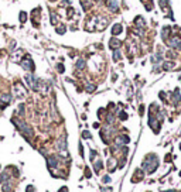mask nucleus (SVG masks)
Segmentation results:
<instances>
[{"mask_svg": "<svg viewBox=\"0 0 181 192\" xmlns=\"http://www.w3.org/2000/svg\"><path fill=\"white\" fill-rule=\"evenodd\" d=\"M160 61H161V55H160V54L154 55L153 58H151V62H153V64H157V62H160Z\"/></svg>", "mask_w": 181, "mask_h": 192, "instance_id": "393cba45", "label": "nucleus"}, {"mask_svg": "<svg viewBox=\"0 0 181 192\" xmlns=\"http://www.w3.org/2000/svg\"><path fill=\"white\" fill-rule=\"evenodd\" d=\"M10 189H11V188H10V184H9V182H6L4 185H3V192H9Z\"/></svg>", "mask_w": 181, "mask_h": 192, "instance_id": "a878e982", "label": "nucleus"}, {"mask_svg": "<svg viewBox=\"0 0 181 192\" xmlns=\"http://www.w3.org/2000/svg\"><path fill=\"white\" fill-rule=\"evenodd\" d=\"M120 45H122V43L119 41L117 38H112V40L109 41V47L112 48V50H117V48L120 47Z\"/></svg>", "mask_w": 181, "mask_h": 192, "instance_id": "ddd939ff", "label": "nucleus"}, {"mask_svg": "<svg viewBox=\"0 0 181 192\" xmlns=\"http://www.w3.org/2000/svg\"><path fill=\"white\" fill-rule=\"evenodd\" d=\"M21 67H23V69H26V71H30V72L34 71V62H33L30 55H27L26 58L21 61Z\"/></svg>", "mask_w": 181, "mask_h": 192, "instance_id": "39448f33", "label": "nucleus"}, {"mask_svg": "<svg viewBox=\"0 0 181 192\" xmlns=\"http://www.w3.org/2000/svg\"><path fill=\"white\" fill-rule=\"evenodd\" d=\"M9 179H10V175H9V172H7V171H4V172L0 174V182H2V184H6L7 181H9Z\"/></svg>", "mask_w": 181, "mask_h": 192, "instance_id": "2eb2a0df", "label": "nucleus"}, {"mask_svg": "<svg viewBox=\"0 0 181 192\" xmlns=\"http://www.w3.org/2000/svg\"><path fill=\"white\" fill-rule=\"evenodd\" d=\"M57 147H58V150L60 151H65L67 150V138H65V136L64 137H61L58 141H57Z\"/></svg>", "mask_w": 181, "mask_h": 192, "instance_id": "6e6552de", "label": "nucleus"}, {"mask_svg": "<svg viewBox=\"0 0 181 192\" xmlns=\"http://www.w3.org/2000/svg\"><path fill=\"white\" fill-rule=\"evenodd\" d=\"M60 192H67V188H65V186H64V188H61V191H60Z\"/></svg>", "mask_w": 181, "mask_h": 192, "instance_id": "c9c22d12", "label": "nucleus"}, {"mask_svg": "<svg viewBox=\"0 0 181 192\" xmlns=\"http://www.w3.org/2000/svg\"><path fill=\"white\" fill-rule=\"evenodd\" d=\"M26 192H34V186L28 185V186H27V191H26Z\"/></svg>", "mask_w": 181, "mask_h": 192, "instance_id": "2f4dec72", "label": "nucleus"}, {"mask_svg": "<svg viewBox=\"0 0 181 192\" xmlns=\"http://www.w3.org/2000/svg\"><path fill=\"white\" fill-rule=\"evenodd\" d=\"M95 157H96V151H95V150H92V151H91V158L93 160Z\"/></svg>", "mask_w": 181, "mask_h": 192, "instance_id": "7c9ffc66", "label": "nucleus"}, {"mask_svg": "<svg viewBox=\"0 0 181 192\" xmlns=\"http://www.w3.org/2000/svg\"><path fill=\"white\" fill-rule=\"evenodd\" d=\"M14 92H16V96H17V97L26 96V89H24V86L20 82H16L14 83Z\"/></svg>", "mask_w": 181, "mask_h": 192, "instance_id": "423d86ee", "label": "nucleus"}, {"mask_svg": "<svg viewBox=\"0 0 181 192\" xmlns=\"http://www.w3.org/2000/svg\"><path fill=\"white\" fill-rule=\"evenodd\" d=\"M120 58H122L120 51H119V50H115V51H113V61H119Z\"/></svg>", "mask_w": 181, "mask_h": 192, "instance_id": "6ab92c4d", "label": "nucleus"}, {"mask_svg": "<svg viewBox=\"0 0 181 192\" xmlns=\"http://www.w3.org/2000/svg\"><path fill=\"white\" fill-rule=\"evenodd\" d=\"M82 137H84V138H91V133H89V132H86V130H85V132L82 133Z\"/></svg>", "mask_w": 181, "mask_h": 192, "instance_id": "c85d7f7f", "label": "nucleus"}, {"mask_svg": "<svg viewBox=\"0 0 181 192\" xmlns=\"http://www.w3.org/2000/svg\"><path fill=\"white\" fill-rule=\"evenodd\" d=\"M134 23H136V26H137V27H143V26H144V20H143L142 17L134 18Z\"/></svg>", "mask_w": 181, "mask_h": 192, "instance_id": "aec40b11", "label": "nucleus"}, {"mask_svg": "<svg viewBox=\"0 0 181 192\" xmlns=\"http://www.w3.org/2000/svg\"><path fill=\"white\" fill-rule=\"evenodd\" d=\"M95 89H96V86H95V85H92V83H86V92H93V91H95Z\"/></svg>", "mask_w": 181, "mask_h": 192, "instance_id": "5701e85b", "label": "nucleus"}, {"mask_svg": "<svg viewBox=\"0 0 181 192\" xmlns=\"http://www.w3.org/2000/svg\"><path fill=\"white\" fill-rule=\"evenodd\" d=\"M26 81H27V83L30 85V88L33 89V91H38L40 79H37L34 75H26Z\"/></svg>", "mask_w": 181, "mask_h": 192, "instance_id": "20e7f679", "label": "nucleus"}, {"mask_svg": "<svg viewBox=\"0 0 181 192\" xmlns=\"http://www.w3.org/2000/svg\"><path fill=\"white\" fill-rule=\"evenodd\" d=\"M85 175H86V177H89V175H91V172H89L88 168H86V171H85Z\"/></svg>", "mask_w": 181, "mask_h": 192, "instance_id": "f704fd0d", "label": "nucleus"}, {"mask_svg": "<svg viewBox=\"0 0 181 192\" xmlns=\"http://www.w3.org/2000/svg\"><path fill=\"white\" fill-rule=\"evenodd\" d=\"M108 7H109L110 11H113V13H116V11L119 10V4H117L116 0H109V2H108Z\"/></svg>", "mask_w": 181, "mask_h": 192, "instance_id": "9b49d317", "label": "nucleus"}, {"mask_svg": "<svg viewBox=\"0 0 181 192\" xmlns=\"http://www.w3.org/2000/svg\"><path fill=\"white\" fill-rule=\"evenodd\" d=\"M65 31H67V27H65L64 24H62V26H60L58 28H57V32H58V34H61V35H62Z\"/></svg>", "mask_w": 181, "mask_h": 192, "instance_id": "b1692460", "label": "nucleus"}, {"mask_svg": "<svg viewBox=\"0 0 181 192\" xmlns=\"http://www.w3.org/2000/svg\"><path fill=\"white\" fill-rule=\"evenodd\" d=\"M79 153H81V156L84 157V148H82V146L79 144Z\"/></svg>", "mask_w": 181, "mask_h": 192, "instance_id": "72a5a7b5", "label": "nucleus"}, {"mask_svg": "<svg viewBox=\"0 0 181 192\" xmlns=\"http://www.w3.org/2000/svg\"><path fill=\"white\" fill-rule=\"evenodd\" d=\"M19 20H20V23H26V20H27V13L26 11H20Z\"/></svg>", "mask_w": 181, "mask_h": 192, "instance_id": "f3484780", "label": "nucleus"}, {"mask_svg": "<svg viewBox=\"0 0 181 192\" xmlns=\"http://www.w3.org/2000/svg\"><path fill=\"white\" fill-rule=\"evenodd\" d=\"M115 143H116V146H123V144H126V143H129V137L127 136H119V137H116Z\"/></svg>", "mask_w": 181, "mask_h": 192, "instance_id": "f8f14e48", "label": "nucleus"}, {"mask_svg": "<svg viewBox=\"0 0 181 192\" xmlns=\"http://www.w3.org/2000/svg\"><path fill=\"white\" fill-rule=\"evenodd\" d=\"M76 68L78 69H84L85 68V61L82 59V58H79V59L76 61Z\"/></svg>", "mask_w": 181, "mask_h": 192, "instance_id": "a211bd4d", "label": "nucleus"}, {"mask_svg": "<svg viewBox=\"0 0 181 192\" xmlns=\"http://www.w3.org/2000/svg\"><path fill=\"white\" fill-rule=\"evenodd\" d=\"M122 30H123L122 24H115V26L112 27V35H119L122 32Z\"/></svg>", "mask_w": 181, "mask_h": 192, "instance_id": "4468645a", "label": "nucleus"}, {"mask_svg": "<svg viewBox=\"0 0 181 192\" xmlns=\"http://www.w3.org/2000/svg\"><path fill=\"white\" fill-rule=\"evenodd\" d=\"M108 165H109V171H115V165H116V161H115L113 158H110L109 162H108Z\"/></svg>", "mask_w": 181, "mask_h": 192, "instance_id": "412c9836", "label": "nucleus"}, {"mask_svg": "<svg viewBox=\"0 0 181 192\" xmlns=\"http://www.w3.org/2000/svg\"><path fill=\"white\" fill-rule=\"evenodd\" d=\"M180 134H181V133H180Z\"/></svg>", "mask_w": 181, "mask_h": 192, "instance_id": "e433bc0d", "label": "nucleus"}, {"mask_svg": "<svg viewBox=\"0 0 181 192\" xmlns=\"http://www.w3.org/2000/svg\"><path fill=\"white\" fill-rule=\"evenodd\" d=\"M168 45H170V47H174V48H181V37H180V35L173 37L170 41H168Z\"/></svg>", "mask_w": 181, "mask_h": 192, "instance_id": "0eeeda50", "label": "nucleus"}, {"mask_svg": "<svg viewBox=\"0 0 181 192\" xmlns=\"http://www.w3.org/2000/svg\"><path fill=\"white\" fill-rule=\"evenodd\" d=\"M88 24H92V26H89V27H86V30H91V31H101V30H105L106 28V24H108V20H106L105 17H102V16H95Z\"/></svg>", "mask_w": 181, "mask_h": 192, "instance_id": "f03ea898", "label": "nucleus"}, {"mask_svg": "<svg viewBox=\"0 0 181 192\" xmlns=\"http://www.w3.org/2000/svg\"><path fill=\"white\" fill-rule=\"evenodd\" d=\"M57 69H58V72H60V73H62V72L65 71V69H64V65H62V64H58V65H57Z\"/></svg>", "mask_w": 181, "mask_h": 192, "instance_id": "bb28decb", "label": "nucleus"}, {"mask_svg": "<svg viewBox=\"0 0 181 192\" xmlns=\"http://www.w3.org/2000/svg\"><path fill=\"white\" fill-rule=\"evenodd\" d=\"M180 147H181V146H180Z\"/></svg>", "mask_w": 181, "mask_h": 192, "instance_id": "4c0bfd02", "label": "nucleus"}, {"mask_svg": "<svg viewBox=\"0 0 181 192\" xmlns=\"http://www.w3.org/2000/svg\"><path fill=\"white\" fill-rule=\"evenodd\" d=\"M163 68L166 69V71H168V69L174 68V62H164L163 64Z\"/></svg>", "mask_w": 181, "mask_h": 192, "instance_id": "4be33fe9", "label": "nucleus"}, {"mask_svg": "<svg viewBox=\"0 0 181 192\" xmlns=\"http://www.w3.org/2000/svg\"><path fill=\"white\" fill-rule=\"evenodd\" d=\"M103 192H112V188L106 186V188H103Z\"/></svg>", "mask_w": 181, "mask_h": 192, "instance_id": "473e14b6", "label": "nucleus"}, {"mask_svg": "<svg viewBox=\"0 0 181 192\" xmlns=\"http://www.w3.org/2000/svg\"><path fill=\"white\" fill-rule=\"evenodd\" d=\"M0 102L3 103V106L9 105L11 102V95L10 93H3V95H0Z\"/></svg>", "mask_w": 181, "mask_h": 192, "instance_id": "9d476101", "label": "nucleus"}, {"mask_svg": "<svg viewBox=\"0 0 181 192\" xmlns=\"http://www.w3.org/2000/svg\"><path fill=\"white\" fill-rule=\"evenodd\" d=\"M120 119H122V120H126V119H127V114H126L125 112H120Z\"/></svg>", "mask_w": 181, "mask_h": 192, "instance_id": "c756f323", "label": "nucleus"}, {"mask_svg": "<svg viewBox=\"0 0 181 192\" xmlns=\"http://www.w3.org/2000/svg\"><path fill=\"white\" fill-rule=\"evenodd\" d=\"M13 123L16 124V127H17L20 132H21V134H24V136H26L27 140H28L30 137L34 136L33 127H31L30 124H27L26 121H21V120H19V119H16V117H13Z\"/></svg>", "mask_w": 181, "mask_h": 192, "instance_id": "7ed1b4c3", "label": "nucleus"}, {"mask_svg": "<svg viewBox=\"0 0 181 192\" xmlns=\"http://www.w3.org/2000/svg\"><path fill=\"white\" fill-rule=\"evenodd\" d=\"M93 167H95V171H96V172H99L101 168L103 167V162H102V160H98V161L95 162V165H93Z\"/></svg>", "mask_w": 181, "mask_h": 192, "instance_id": "dca6fc26", "label": "nucleus"}, {"mask_svg": "<svg viewBox=\"0 0 181 192\" xmlns=\"http://www.w3.org/2000/svg\"><path fill=\"white\" fill-rule=\"evenodd\" d=\"M47 162H48V167H50V168H55L57 164H58V160H57L55 156H48L47 157Z\"/></svg>", "mask_w": 181, "mask_h": 192, "instance_id": "1a4fd4ad", "label": "nucleus"}, {"mask_svg": "<svg viewBox=\"0 0 181 192\" xmlns=\"http://www.w3.org/2000/svg\"><path fill=\"white\" fill-rule=\"evenodd\" d=\"M102 182H105V184H109V182H110V177H109V175H105V177L102 178Z\"/></svg>", "mask_w": 181, "mask_h": 192, "instance_id": "cd10ccee", "label": "nucleus"}, {"mask_svg": "<svg viewBox=\"0 0 181 192\" xmlns=\"http://www.w3.org/2000/svg\"><path fill=\"white\" fill-rule=\"evenodd\" d=\"M157 167H159V160H157V157H156L154 154L147 156V158L143 161V164H142V168L144 170L147 174L154 172V171L157 170Z\"/></svg>", "mask_w": 181, "mask_h": 192, "instance_id": "f257e3e1", "label": "nucleus"}]
</instances>
